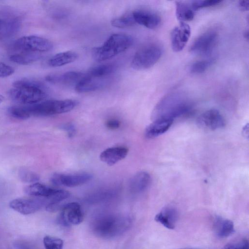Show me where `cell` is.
I'll use <instances>...</instances> for the list:
<instances>
[{"instance_id":"23","label":"cell","mask_w":249,"mask_h":249,"mask_svg":"<svg viewBox=\"0 0 249 249\" xmlns=\"http://www.w3.org/2000/svg\"><path fill=\"white\" fill-rule=\"evenodd\" d=\"M78 54L73 51H66L57 53L50 58L48 64L52 67H59L74 62Z\"/></svg>"},{"instance_id":"4","label":"cell","mask_w":249,"mask_h":249,"mask_svg":"<svg viewBox=\"0 0 249 249\" xmlns=\"http://www.w3.org/2000/svg\"><path fill=\"white\" fill-rule=\"evenodd\" d=\"M133 43V39L131 36L121 33L113 34L101 46L94 49L93 57L97 61H106L125 51Z\"/></svg>"},{"instance_id":"34","label":"cell","mask_w":249,"mask_h":249,"mask_svg":"<svg viewBox=\"0 0 249 249\" xmlns=\"http://www.w3.org/2000/svg\"><path fill=\"white\" fill-rule=\"evenodd\" d=\"M15 69L4 63L0 62V77H6L12 75Z\"/></svg>"},{"instance_id":"18","label":"cell","mask_w":249,"mask_h":249,"mask_svg":"<svg viewBox=\"0 0 249 249\" xmlns=\"http://www.w3.org/2000/svg\"><path fill=\"white\" fill-rule=\"evenodd\" d=\"M128 152V149L124 147H110L101 153L100 159L103 162L111 166L125 158Z\"/></svg>"},{"instance_id":"11","label":"cell","mask_w":249,"mask_h":249,"mask_svg":"<svg viewBox=\"0 0 249 249\" xmlns=\"http://www.w3.org/2000/svg\"><path fill=\"white\" fill-rule=\"evenodd\" d=\"M92 178V175L87 173L72 174H54L51 178V182L54 185L69 187H76L84 184Z\"/></svg>"},{"instance_id":"5","label":"cell","mask_w":249,"mask_h":249,"mask_svg":"<svg viewBox=\"0 0 249 249\" xmlns=\"http://www.w3.org/2000/svg\"><path fill=\"white\" fill-rule=\"evenodd\" d=\"M78 104L72 99L51 100L27 105L31 117L48 116L66 113L72 110Z\"/></svg>"},{"instance_id":"19","label":"cell","mask_w":249,"mask_h":249,"mask_svg":"<svg viewBox=\"0 0 249 249\" xmlns=\"http://www.w3.org/2000/svg\"><path fill=\"white\" fill-rule=\"evenodd\" d=\"M178 219L177 210L171 207L163 208L155 216V220L165 228L173 230L175 228Z\"/></svg>"},{"instance_id":"16","label":"cell","mask_w":249,"mask_h":249,"mask_svg":"<svg viewBox=\"0 0 249 249\" xmlns=\"http://www.w3.org/2000/svg\"><path fill=\"white\" fill-rule=\"evenodd\" d=\"M135 23L153 29L160 25L161 18L157 13L146 10H136L132 12Z\"/></svg>"},{"instance_id":"10","label":"cell","mask_w":249,"mask_h":249,"mask_svg":"<svg viewBox=\"0 0 249 249\" xmlns=\"http://www.w3.org/2000/svg\"><path fill=\"white\" fill-rule=\"evenodd\" d=\"M84 219V214L79 203L70 202L62 207L58 222L65 226L78 225Z\"/></svg>"},{"instance_id":"12","label":"cell","mask_w":249,"mask_h":249,"mask_svg":"<svg viewBox=\"0 0 249 249\" xmlns=\"http://www.w3.org/2000/svg\"><path fill=\"white\" fill-rule=\"evenodd\" d=\"M190 36V26L186 22H179V26L175 27L171 33V47L173 51H181L188 41Z\"/></svg>"},{"instance_id":"3","label":"cell","mask_w":249,"mask_h":249,"mask_svg":"<svg viewBox=\"0 0 249 249\" xmlns=\"http://www.w3.org/2000/svg\"><path fill=\"white\" fill-rule=\"evenodd\" d=\"M130 224V219L126 216L107 214L95 218L92 224V229L98 236L111 238L125 231Z\"/></svg>"},{"instance_id":"39","label":"cell","mask_w":249,"mask_h":249,"mask_svg":"<svg viewBox=\"0 0 249 249\" xmlns=\"http://www.w3.org/2000/svg\"><path fill=\"white\" fill-rule=\"evenodd\" d=\"M4 100V97L0 94V104Z\"/></svg>"},{"instance_id":"37","label":"cell","mask_w":249,"mask_h":249,"mask_svg":"<svg viewBox=\"0 0 249 249\" xmlns=\"http://www.w3.org/2000/svg\"><path fill=\"white\" fill-rule=\"evenodd\" d=\"M240 8L243 11H248L249 9V0H240L239 2Z\"/></svg>"},{"instance_id":"9","label":"cell","mask_w":249,"mask_h":249,"mask_svg":"<svg viewBox=\"0 0 249 249\" xmlns=\"http://www.w3.org/2000/svg\"><path fill=\"white\" fill-rule=\"evenodd\" d=\"M217 34L208 31L198 36L191 45L190 51L195 55L206 56L211 53L216 45Z\"/></svg>"},{"instance_id":"2","label":"cell","mask_w":249,"mask_h":249,"mask_svg":"<svg viewBox=\"0 0 249 249\" xmlns=\"http://www.w3.org/2000/svg\"><path fill=\"white\" fill-rule=\"evenodd\" d=\"M190 103L181 95L173 93L164 97L153 110V120L159 118H175L188 113L191 109Z\"/></svg>"},{"instance_id":"14","label":"cell","mask_w":249,"mask_h":249,"mask_svg":"<svg viewBox=\"0 0 249 249\" xmlns=\"http://www.w3.org/2000/svg\"><path fill=\"white\" fill-rule=\"evenodd\" d=\"M110 82V78L95 77L85 74L75 86V89L80 93L94 91L105 88Z\"/></svg>"},{"instance_id":"27","label":"cell","mask_w":249,"mask_h":249,"mask_svg":"<svg viewBox=\"0 0 249 249\" xmlns=\"http://www.w3.org/2000/svg\"><path fill=\"white\" fill-rule=\"evenodd\" d=\"M132 12H128L123 16L113 19L111 21L112 26L124 28L132 26L135 24Z\"/></svg>"},{"instance_id":"31","label":"cell","mask_w":249,"mask_h":249,"mask_svg":"<svg viewBox=\"0 0 249 249\" xmlns=\"http://www.w3.org/2000/svg\"><path fill=\"white\" fill-rule=\"evenodd\" d=\"M18 176L20 179L25 182H35L39 179V176L36 173L25 169L19 171Z\"/></svg>"},{"instance_id":"17","label":"cell","mask_w":249,"mask_h":249,"mask_svg":"<svg viewBox=\"0 0 249 249\" xmlns=\"http://www.w3.org/2000/svg\"><path fill=\"white\" fill-rule=\"evenodd\" d=\"M174 120L167 118H159L153 120L144 131L145 137L154 138L166 132L171 127Z\"/></svg>"},{"instance_id":"29","label":"cell","mask_w":249,"mask_h":249,"mask_svg":"<svg viewBox=\"0 0 249 249\" xmlns=\"http://www.w3.org/2000/svg\"><path fill=\"white\" fill-rule=\"evenodd\" d=\"M213 58L199 60L194 62L190 67V71L193 73H201L205 71L214 62Z\"/></svg>"},{"instance_id":"21","label":"cell","mask_w":249,"mask_h":249,"mask_svg":"<svg viewBox=\"0 0 249 249\" xmlns=\"http://www.w3.org/2000/svg\"><path fill=\"white\" fill-rule=\"evenodd\" d=\"M151 178L148 173L140 172L135 174L130 179L129 183L131 192L138 193L143 192L150 183Z\"/></svg>"},{"instance_id":"32","label":"cell","mask_w":249,"mask_h":249,"mask_svg":"<svg viewBox=\"0 0 249 249\" xmlns=\"http://www.w3.org/2000/svg\"><path fill=\"white\" fill-rule=\"evenodd\" d=\"M222 2L219 0H194L191 3V6L195 11L204 7L213 6Z\"/></svg>"},{"instance_id":"22","label":"cell","mask_w":249,"mask_h":249,"mask_svg":"<svg viewBox=\"0 0 249 249\" xmlns=\"http://www.w3.org/2000/svg\"><path fill=\"white\" fill-rule=\"evenodd\" d=\"M57 190L38 182H35L24 188L25 193L29 196L47 199L53 196Z\"/></svg>"},{"instance_id":"26","label":"cell","mask_w":249,"mask_h":249,"mask_svg":"<svg viewBox=\"0 0 249 249\" xmlns=\"http://www.w3.org/2000/svg\"><path fill=\"white\" fill-rule=\"evenodd\" d=\"M116 69L117 66L114 64H101L92 68L87 74L95 77L110 78Z\"/></svg>"},{"instance_id":"38","label":"cell","mask_w":249,"mask_h":249,"mask_svg":"<svg viewBox=\"0 0 249 249\" xmlns=\"http://www.w3.org/2000/svg\"><path fill=\"white\" fill-rule=\"evenodd\" d=\"M244 36H245V37L246 38H247V39H248V38H249V32H248V31H247L246 32H245Z\"/></svg>"},{"instance_id":"25","label":"cell","mask_w":249,"mask_h":249,"mask_svg":"<svg viewBox=\"0 0 249 249\" xmlns=\"http://www.w3.org/2000/svg\"><path fill=\"white\" fill-rule=\"evenodd\" d=\"M176 15L179 22L189 21L193 19L195 17V11L191 4L182 1H176Z\"/></svg>"},{"instance_id":"7","label":"cell","mask_w":249,"mask_h":249,"mask_svg":"<svg viewBox=\"0 0 249 249\" xmlns=\"http://www.w3.org/2000/svg\"><path fill=\"white\" fill-rule=\"evenodd\" d=\"M14 48L18 52H46L53 48V44L51 41L45 38L29 36L18 39L14 44Z\"/></svg>"},{"instance_id":"15","label":"cell","mask_w":249,"mask_h":249,"mask_svg":"<svg viewBox=\"0 0 249 249\" xmlns=\"http://www.w3.org/2000/svg\"><path fill=\"white\" fill-rule=\"evenodd\" d=\"M84 75V73L80 71H69L62 73L48 75L45 77V80L53 85L75 86Z\"/></svg>"},{"instance_id":"41","label":"cell","mask_w":249,"mask_h":249,"mask_svg":"<svg viewBox=\"0 0 249 249\" xmlns=\"http://www.w3.org/2000/svg\"><path fill=\"white\" fill-rule=\"evenodd\" d=\"M1 23H2V20H1V19L0 18V28L1 26Z\"/></svg>"},{"instance_id":"6","label":"cell","mask_w":249,"mask_h":249,"mask_svg":"<svg viewBox=\"0 0 249 249\" xmlns=\"http://www.w3.org/2000/svg\"><path fill=\"white\" fill-rule=\"evenodd\" d=\"M162 53V49L158 45L152 44L146 45L135 53L131 66L136 70L149 69L158 62Z\"/></svg>"},{"instance_id":"36","label":"cell","mask_w":249,"mask_h":249,"mask_svg":"<svg viewBox=\"0 0 249 249\" xmlns=\"http://www.w3.org/2000/svg\"><path fill=\"white\" fill-rule=\"evenodd\" d=\"M121 123L119 121L116 119H110L108 120L106 123V126L110 129H116L120 126Z\"/></svg>"},{"instance_id":"28","label":"cell","mask_w":249,"mask_h":249,"mask_svg":"<svg viewBox=\"0 0 249 249\" xmlns=\"http://www.w3.org/2000/svg\"><path fill=\"white\" fill-rule=\"evenodd\" d=\"M8 112L11 117L17 119L25 120L31 117L27 105L11 106L8 108Z\"/></svg>"},{"instance_id":"13","label":"cell","mask_w":249,"mask_h":249,"mask_svg":"<svg viewBox=\"0 0 249 249\" xmlns=\"http://www.w3.org/2000/svg\"><path fill=\"white\" fill-rule=\"evenodd\" d=\"M199 125L204 128L210 130H216L225 125L224 118L219 111L215 109H209L198 118Z\"/></svg>"},{"instance_id":"30","label":"cell","mask_w":249,"mask_h":249,"mask_svg":"<svg viewBox=\"0 0 249 249\" xmlns=\"http://www.w3.org/2000/svg\"><path fill=\"white\" fill-rule=\"evenodd\" d=\"M45 249H63V241L62 239L51 236H46L43 238Z\"/></svg>"},{"instance_id":"1","label":"cell","mask_w":249,"mask_h":249,"mask_svg":"<svg viewBox=\"0 0 249 249\" xmlns=\"http://www.w3.org/2000/svg\"><path fill=\"white\" fill-rule=\"evenodd\" d=\"M8 94L15 102L28 105L38 103L46 96L43 85L30 79H21L14 82Z\"/></svg>"},{"instance_id":"8","label":"cell","mask_w":249,"mask_h":249,"mask_svg":"<svg viewBox=\"0 0 249 249\" xmlns=\"http://www.w3.org/2000/svg\"><path fill=\"white\" fill-rule=\"evenodd\" d=\"M48 199L44 197H35L18 198L11 200L10 207L22 214L34 213L44 206L47 205Z\"/></svg>"},{"instance_id":"24","label":"cell","mask_w":249,"mask_h":249,"mask_svg":"<svg viewBox=\"0 0 249 249\" xmlns=\"http://www.w3.org/2000/svg\"><path fill=\"white\" fill-rule=\"evenodd\" d=\"M40 57L39 53L19 51L17 53L11 54L9 59L17 64L26 65L36 61L40 59Z\"/></svg>"},{"instance_id":"20","label":"cell","mask_w":249,"mask_h":249,"mask_svg":"<svg viewBox=\"0 0 249 249\" xmlns=\"http://www.w3.org/2000/svg\"><path fill=\"white\" fill-rule=\"evenodd\" d=\"M213 227L215 234L220 238L229 236L234 232V224L231 220L216 216L213 221Z\"/></svg>"},{"instance_id":"35","label":"cell","mask_w":249,"mask_h":249,"mask_svg":"<svg viewBox=\"0 0 249 249\" xmlns=\"http://www.w3.org/2000/svg\"><path fill=\"white\" fill-rule=\"evenodd\" d=\"M60 127L67 132L69 137L71 138L74 135L76 129L73 124L71 123L64 124Z\"/></svg>"},{"instance_id":"40","label":"cell","mask_w":249,"mask_h":249,"mask_svg":"<svg viewBox=\"0 0 249 249\" xmlns=\"http://www.w3.org/2000/svg\"><path fill=\"white\" fill-rule=\"evenodd\" d=\"M195 249L192 248H179V249Z\"/></svg>"},{"instance_id":"33","label":"cell","mask_w":249,"mask_h":249,"mask_svg":"<svg viewBox=\"0 0 249 249\" xmlns=\"http://www.w3.org/2000/svg\"><path fill=\"white\" fill-rule=\"evenodd\" d=\"M248 241L243 239L237 241L229 243L223 248L222 249H249Z\"/></svg>"}]
</instances>
